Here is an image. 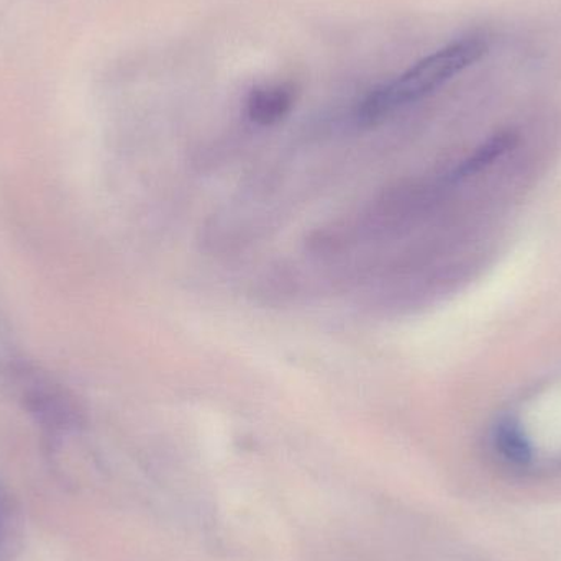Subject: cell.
Returning <instances> with one entry per match:
<instances>
[{
  "label": "cell",
  "instance_id": "cell-1",
  "mask_svg": "<svg viewBox=\"0 0 561 561\" xmlns=\"http://www.w3.org/2000/svg\"><path fill=\"white\" fill-rule=\"evenodd\" d=\"M488 48L490 45L484 36L470 35L425 56L394 81L369 92L359 105V121L366 125L378 124L399 108L434 94L477 65L486 55Z\"/></svg>",
  "mask_w": 561,
  "mask_h": 561
},
{
  "label": "cell",
  "instance_id": "cell-2",
  "mask_svg": "<svg viewBox=\"0 0 561 561\" xmlns=\"http://www.w3.org/2000/svg\"><path fill=\"white\" fill-rule=\"evenodd\" d=\"M296 94L286 84L260 85L253 89L247 102L250 121L259 125H275L293 108Z\"/></svg>",
  "mask_w": 561,
  "mask_h": 561
},
{
  "label": "cell",
  "instance_id": "cell-3",
  "mask_svg": "<svg viewBox=\"0 0 561 561\" xmlns=\"http://www.w3.org/2000/svg\"><path fill=\"white\" fill-rule=\"evenodd\" d=\"M494 445L497 454L506 460L507 463L524 467L533 458V448L527 440L519 425L511 421L501 422L494 434Z\"/></svg>",
  "mask_w": 561,
  "mask_h": 561
},
{
  "label": "cell",
  "instance_id": "cell-4",
  "mask_svg": "<svg viewBox=\"0 0 561 561\" xmlns=\"http://www.w3.org/2000/svg\"><path fill=\"white\" fill-rule=\"evenodd\" d=\"M514 141H516V138L511 134L497 135V137L491 138L490 141L481 145L467 161L461 163V167L458 168V173H477V171L490 167V164H493L494 160L503 157L510 148H513Z\"/></svg>",
  "mask_w": 561,
  "mask_h": 561
}]
</instances>
